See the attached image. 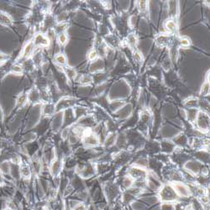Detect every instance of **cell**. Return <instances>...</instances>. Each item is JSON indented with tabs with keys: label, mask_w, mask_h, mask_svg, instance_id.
<instances>
[{
	"label": "cell",
	"mask_w": 210,
	"mask_h": 210,
	"mask_svg": "<svg viewBox=\"0 0 210 210\" xmlns=\"http://www.w3.org/2000/svg\"><path fill=\"white\" fill-rule=\"evenodd\" d=\"M160 196L161 200L164 201V202L174 201L177 198L176 191L174 190V188L171 186H169V185H166L162 188V189L160 190Z\"/></svg>",
	"instance_id": "cell-1"
},
{
	"label": "cell",
	"mask_w": 210,
	"mask_h": 210,
	"mask_svg": "<svg viewBox=\"0 0 210 210\" xmlns=\"http://www.w3.org/2000/svg\"><path fill=\"white\" fill-rule=\"evenodd\" d=\"M33 44L35 47H47L50 44V40L46 35L42 33H37L33 39Z\"/></svg>",
	"instance_id": "cell-2"
},
{
	"label": "cell",
	"mask_w": 210,
	"mask_h": 210,
	"mask_svg": "<svg viewBox=\"0 0 210 210\" xmlns=\"http://www.w3.org/2000/svg\"><path fill=\"white\" fill-rule=\"evenodd\" d=\"M76 99L74 98H70V97H66L61 99L55 105V111H61L64 109H67L68 108L72 107V105H74Z\"/></svg>",
	"instance_id": "cell-3"
},
{
	"label": "cell",
	"mask_w": 210,
	"mask_h": 210,
	"mask_svg": "<svg viewBox=\"0 0 210 210\" xmlns=\"http://www.w3.org/2000/svg\"><path fill=\"white\" fill-rule=\"evenodd\" d=\"M196 119H198V126L201 130H208L209 127V117L207 114L199 112Z\"/></svg>",
	"instance_id": "cell-4"
},
{
	"label": "cell",
	"mask_w": 210,
	"mask_h": 210,
	"mask_svg": "<svg viewBox=\"0 0 210 210\" xmlns=\"http://www.w3.org/2000/svg\"><path fill=\"white\" fill-rule=\"evenodd\" d=\"M27 97L28 101L32 103V104H38L41 101V99H40V92L35 88H33L28 93Z\"/></svg>",
	"instance_id": "cell-5"
},
{
	"label": "cell",
	"mask_w": 210,
	"mask_h": 210,
	"mask_svg": "<svg viewBox=\"0 0 210 210\" xmlns=\"http://www.w3.org/2000/svg\"><path fill=\"white\" fill-rule=\"evenodd\" d=\"M129 175L132 178H134L136 180H142L146 176V171L141 168L133 167L129 170Z\"/></svg>",
	"instance_id": "cell-6"
},
{
	"label": "cell",
	"mask_w": 210,
	"mask_h": 210,
	"mask_svg": "<svg viewBox=\"0 0 210 210\" xmlns=\"http://www.w3.org/2000/svg\"><path fill=\"white\" fill-rule=\"evenodd\" d=\"M35 45H34L32 41L28 42L27 44L24 45L22 51V56L24 59H29L31 55H34V50H35Z\"/></svg>",
	"instance_id": "cell-7"
},
{
	"label": "cell",
	"mask_w": 210,
	"mask_h": 210,
	"mask_svg": "<svg viewBox=\"0 0 210 210\" xmlns=\"http://www.w3.org/2000/svg\"><path fill=\"white\" fill-rule=\"evenodd\" d=\"M13 18L11 15L7 14L6 12H0V24L3 26H10L13 24Z\"/></svg>",
	"instance_id": "cell-8"
},
{
	"label": "cell",
	"mask_w": 210,
	"mask_h": 210,
	"mask_svg": "<svg viewBox=\"0 0 210 210\" xmlns=\"http://www.w3.org/2000/svg\"><path fill=\"white\" fill-rule=\"evenodd\" d=\"M174 190L180 194L181 196L183 197H188L189 193H190V191L188 188H187L184 184L180 183H176L174 184Z\"/></svg>",
	"instance_id": "cell-9"
},
{
	"label": "cell",
	"mask_w": 210,
	"mask_h": 210,
	"mask_svg": "<svg viewBox=\"0 0 210 210\" xmlns=\"http://www.w3.org/2000/svg\"><path fill=\"white\" fill-rule=\"evenodd\" d=\"M104 67V63L103 60L101 59H97L96 61L92 62L91 66H90V72H98L99 71L103 70Z\"/></svg>",
	"instance_id": "cell-10"
},
{
	"label": "cell",
	"mask_w": 210,
	"mask_h": 210,
	"mask_svg": "<svg viewBox=\"0 0 210 210\" xmlns=\"http://www.w3.org/2000/svg\"><path fill=\"white\" fill-rule=\"evenodd\" d=\"M201 166H202V164H201L200 162L193 160V161H189V162H188L186 167H187L190 171H193V173H196V174H197V173L200 171Z\"/></svg>",
	"instance_id": "cell-11"
},
{
	"label": "cell",
	"mask_w": 210,
	"mask_h": 210,
	"mask_svg": "<svg viewBox=\"0 0 210 210\" xmlns=\"http://www.w3.org/2000/svg\"><path fill=\"white\" fill-rule=\"evenodd\" d=\"M28 102V97L27 93H21L20 94H19V96L17 97L16 99V106L19 108H21L24 105H25V104Z\"/></svg>",
	"instance_id": "cell-12"
},
{
	"label": "cell",
	"mask_w": 210,
	"mask_h": 210,
	"mask_svg": "<svg viewBox=\"0 0 210 210\" xmlns=\"http://www.w3.org/2000/svg\"><path fill=\"white\" fill-rule=\"evenodd\" d=\"M55 61L57 65L60 66H66V57L63 53H57L55 55Z\"/></svg>",
	"instance_id": "cell-13"
},
{
	"label": "cell",
	"mask_w": 210,
	"mask_h": 210,
	"mask_svg": "<svg viewBox=\"0 0 210 210\" xmlns=\"http://www.w3.org/2000/svg\"><path fill=\"white\" fill-rule=\"evenodd\" d=\"M43 111H44V114L45 115H48V116L51 115L55 113V105L53 104H50V103H46V104L45 105L44 108H43Z\"/></svg>",
	"instance_id": "cell-14"
},
{
	"label": "cell",
	"mask_w": 210,
	"mask_h": 210,
	"mask_svg": "<svg viewBox=\"0 0 210 210\" xmlns=\"http://www.w3.org/2000/svg\"><path fill=\"white\" fill-rule=\"evenodd\" d=\"M64 72H65L66 78H68V79H70V80H72V79H74L77 77V72H76V70L74 68L66 66L64 68Z\"/></svg>",
	"instance_id": "cell-15"
},
{
	"label": "cell",
	"mask_w": 210,
	"mask_h": 210,
	"mask_svg": "<svg viewBox=\"0 0 210 210\" xmlns=\"http://www.w3.org/2000/svg\"><path fill=\"white\" fill-rule=\"evenodd\" d=\"M9 71L13 74H15V75H19L24 72V66H21L20 64H14L13 66H10L9 68Z\"/></svg>",
	"instance_id": "cell-16"
},
{
	"label": "cell",
	"mask_w": 210,
	"mask_h": 210,
	"mask_svg": "<svg viewBox=\"0 0 210 210\" xmlns=\"http://www.w3.org/2000/svg\"><path fill=\"white\" fill-rule=\"evenodd\" d=\"M169 41H170L169 37L167 35H160L156 38V43L158 45H160V46L166 45L169 43Z\"/></svg>",
	"instance_id": "cell-17"
},
{
	"label": "cell",
	"mask_w": 210,
	"mask_h": 210,
	"mask_svg": "<svg viewBox=\"0 0 210 210\" xmlns=\"http://www.w3.org/2000/svg\"><path fill=\"white\" fill-rule=\"evenodd\" d=\"M165 28L168 32H175L177 30V24L174 20H167L165 23Z\"/></svg>",
	"instance_id": "cell-18"
},
{
	"label": "cell",
	"mask_w": 210,
	"mask_h": 210,
	"mask_svg": "<svg viewBox=\"0 0 210 210\" xmlns=\"http://www.w3.org/2000/svg\"><path fill=\"white\" fill-rule=\"evenodd\" d=\"M130 112H131V106L130 105H129V106L126 105L125 107H124L122 109H119L118 114H119V116L121 117V118H125L128 115H129Z\"/></svg>",
	"instance_id": "cell-19"
},
{
	"label": "cell",
	"mask_w": 210,
	"mask_h": 210,
	"mask_svg": "<svg viewBox=\"0 0 210 210\" xmlns=\"http://www.w3.org/2000/svg\"><path fill=\"white\" fill-rule=\"evenodd\" d=\"M187 116L190 121L193 122L198 116V111L196 109H189L187 112Z\"/></svg>",
	"instance_id": "cell-20"
},
{
	"label": "cell",
	"mask_w": 210,
	"mask_h": 210,
	"mask_svg": "<svg viewBox=\"0 0 210 210\" xmlns=\"http://www.w3.org/2000/svg\"><path fill=\"white\" fill-rule=\"evenodd\" d=\"M57 41H58V43L61 45H65L67 43V41H68V36H67L66 32L61 33L58 35V36H57Z\"/></svg>",
	"instance_id": "cell-21"
},
{
	"label": "cell",
	"mask_w": 210,
	"mask_h": 210,
	"mask_svg": "<svg viewBox=\"0 0 210 210\" xmlns=\"http://www.w3.org/2000/svg\"><path fill=\"white\" fill-rule=\"evenodd\" d=\"M93 82V79L91 76H88V75H83L80 77V79H79V83H82L83 85H88V84H90Z\"/></svg>",
	"instance_id": "cell-22"
},
{
	"label": "cell",
	"mask_w": 210,
	"mask_h": 210,
	"mask_svg": "<svg viewBox=\"0 0 210 210\" xmlns=\"http://www.w3.org/2000/svg\"><path fill=\"white\" fill-rule=\"evenodd\" d=\"M19 172L22 175V177H25V178H29L31 176V171L28 166H23L21 169L19 170Z\"/></svg>",
	"instance_id": "cell-23"
},
{
	"label": "cell",
	"mask_w": 210,
	"mask_h": 210,
	"mask_svg": "<svg viewBox=\"0 0 210 210\" xmlns=\"http://www.w3.org/2000/svg\"><path fill=\"white\" fill-rule=\"evenodd\" d=\"M61 162L59 160H55L53 161L52 165H51V171H52V174L55 175L57 174L60 170H61Z\"/></svg>",
	"instance_id": "cell-24"
},
{
	"label": "cell",
	"mask_w": 210,
	"mask_h": 210,
	"mask_svg": "<svg viewBox=\"0 0 210 210\" xmlns=\"http://www.w3.org/2000/svg\"><path fill=\"white\" fill-rule=\"evenodd\" d=\"M115 139H116V135L115 134H110L109 136H107L106 140H105V145L106 146H111L114 144L115 142Z\"/></svg>",
	"instance_id": "cell-25"
},
{
	"label": "cell",
	"mask_w": 210,
	"mask_h": 210,
	"mask_svg": "<svg viewBox=\"0 0 210 210\" xmlns=\"http://www.w3.org/2000/svg\"><path fill=\"white\" fill-rule=\"evenodd\" d=\"M128 45L131 47H134L137 44V37L134 35H129L128 36Z\"/></svg>",
	"instance_id": "cell-26"
},
{
	"label": "cell",
	"mask_w": 210,
	"mask_h": 210,
	"mask_svg": "<svg viewBox=\"0 0 210 210\" xmlns=\"http://www.w3.org/2000/svg\"><path fill=\"white\" fill-rule=\"evenodd\" d=\"M174 149V145L171 142H163L162 143V150L166 152H171Z\"/></svg>",
	"instance_id": "cell-27"
},
{
	"label": "cell",
	"mask_w": 210,
	"mask_h": 210,
	"mask_svg": "<svg viewBox=\"0 0 210 210\" xmlns=\"http://www.w3.org/2000/svg\"><path fill=\"white\" fill-rule=\"evenodd\" d=\"M98 55H99V54H98V51H97V50H90V51L88 52V57L89 61H94L98 59Z\"/></svg>",
	"instance_id": "cell-28"
},
{
	"label": "cell",
	"mask_w": 210,
	"mask_h": 210,
	"mask_svg": "<svg viewBox=\"0 0 210 210\" xmlns=\"http://www.w3.org/2000/svg\"><path fill=\"white\" fill-rule=\"evenodd\" d=\"M174 141L177 143V144H179V145H185L186 143H187V138L184 136V135H178L177 138L174 140Z\"/></svg>",
	"instance_id": "cell-29"
},
{
	"label": "cell",
	"mask_w": 210,
	"mask_h": 210,
	"mask_svg": "<svg viewBox=\"0 0 210 210\" xmlns=\"http://www.w3.org/2000/svg\"><path fill=\"white\" fill-rule=\"evenodd\" d=\"M209 93V83L206 82L203 85L202 88H201V94L203 95H207Z\"/></svg>",
	"instance_id": "cell-30"
},
{
	"label": "cell",
	"mask_w": 210,
	"mask_h": 210,
	"mask_svg": "<svg viewBox=\"0 0 210 210\" xmlns=\"http://www.w3.org/2000/svg\"><path fill=\"white\" fill-rule=\"evenodd\" d=\"M9 55L4 54L3 52H0V66L7 63V61L9 60Z\"/></svg>",
	"instance_id": "cell-31"
},
{
	"label": "cell",
	"mask_w": 210,
	"mask_h": 210,
	"mask_svg": "<svg viewBox=\"0 0 210 210\" xmlns=\"http://www.w3.org/2000/svg\"><path fill=\"white\" fill-rule=\"evenodd\" d=\"M180 45H181L182 47H184V48L188 47V46L191 45L190 40L188 39V38H187V37H183V38H182L181 40H180Z\"/></svg>",
	"instance_id": "cell-32"
},
{
	"label": "cell",
	"mask_w": 210,
	"mask_h": 210,
	"mask_svg": "<svg viewBox=\"0 0 210 210\" xmlns=\"http://www.w3.org/2000/svg\"><path fill=\"white\" fill-rule=\"evenodd\" d=\"M139 8L141 12L145 11L147 9V2L146 1H140L139 2Z\"/></svg>",
	"instance_id": "cell-33"
},
{
	"label": "cell",
	"mask_w": 210,
	"mask_h": 210,
	"mask_svg": "<svg viewBox=\"0 0 210 210\" xmlns=\"http://www.w3.org/2000/svg\"><path fill=\"white\" fill-rule=\"evenodd\" d=\"M123 184H124V186L125 188H129V187L131 186V184H132V179H131V177H125V178L124 179Z\"/></svg>",
	"instance_id": "cell-34"
},
{
	"label": "cell",
	"mask_w": 210,
	"mask_h": 210,
	"mask_svg": "<svg viewBox=\"0 0 210 210\" xmlns=\"http://www.w3.org/2000/svg\"><path fill=\"white\" fill-rule=\"evenodd\" d=\"M193 207L194 210H204L203 207H202V204L199 203L198 201L197 200H194L193 203Z\"/></svg>",
	"instance_id": "cell-35"
},
{
	"label": "cell",
	"mask_w": 210,
	"mask_h": 210,
	"mask_svg": "<svg viewBox=\"0 0 210 210\" xmlns=\"http://www.w3.org/2000/svg\"><path fill=\"white\" fill-rule=\"evenodd\" d=\"M134 56V60L137 62H141L142 61V55L140 52H135Z\"/></svg>",
	"instance_id": "cell-36"
},
{
	"label": "cell",
	"mask_w": 210,
	"mask_h": 210,
	"mask_svg": "<svg viewBox=\"0 0 210 210\" xmlns=\"http://www.w3.org/2000/svg\"><path fill=\"white\" fill-rule=\"evenodd\" d=\"M136 20H137V17L134 16V15H133V16H131L130 18H129V24H130V26H134V24H135V23H136Z\"/></svg>",
	"instance_id": "cell-37"
},
{
	"label": "cell",
	"mask_w": 210,
	"mask_h": 210,
	"mask_svg": "<svg viewBox=\"0 0 210 210\" xmlns=\"http://www.w3.org/2000/svg\"><path fill=\"white\" fill-rule=\"evenodd\" d=\"M74 210H85V206L83 204H79L76 205V207L74 208Z\"/></svg>",
	"instance_id": "cell-38"
},
{
	"label": "cell",
	"mask_w": 210,
	"mask_h": 210,
	"mask_svg": "<svg viewBox=\"0 0 210 210\" xmlns=\"http://www.w3.org/2000/svg\"><path fill=\"white\" fill-rule=\"evenodd\" d=\"M201 201H202L203 204H208L209 201V199L208 197H206V196H203L202 198H201Z\"/></svg>",
	"instance_id": "cell-39"
},
{
	"label": "cell",
	"mask_w": 210,
	"mask_h": 210,
	"mask_svg": "<svg viewBox=\"0 0 210 210\" xmlns=\"http://www.w3.org/2000/svg\"><path fill=\"white\" fill-rule=\"evenodd\" d=\"M3 120H4V112H3L2 107L0 105V123L3 122Z\"/></svg>",
	"instance_id": "cell-40"
},
{
	"label": "cell",
	"mask_w": 210,
	"mask_h": 210,
	"mask_svg": "<svg viewBox=\"0 0 210 210\" xmlns=\"http://www.w3.org/2000/svg\"><path fill=\"white\" fill-rule=\"evenodd\" d=\"M2 183H3V177H2L1 174H0V184H2Z\"/></svg>",
	"instance_id": "cell-41"
},
{
	"label": "cell",
	"mask_w": 210,
	"mask_h": 210,
	"mask_svg": "<svg viewBox=\"0 0 210 210\" xmlns=\"http://www.w3.org/2000/svg\"><path fill=\"white\" fill-rule=\"evenodd\" d=\"M154 210H160L159 209H154Z\"/></svg>",
	"instance_id": "cell-42"
}]
</instances>
